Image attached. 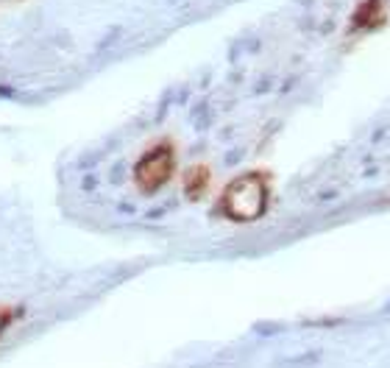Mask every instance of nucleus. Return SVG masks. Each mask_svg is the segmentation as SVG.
Masks as SVG:
<instances>
[{"mask_svg":"<svg viewBox=\"0 0 390 368\" xmlns=\"http://www.w3.org/2000/svg\"><path fill=\"white\" fill-rule=\"evenodd\" d=\"M262 201H265V190L254 179H240L234 187L226 190V212L237 221L257 218L262 212Z\"/></svg>","mask_w":390,"mask_h":368,"instance_id":"nucleus-1","label":"nucleus"},{"mask_svg":"<svg viewBox=\"0 0 390 368\" xmlns=\"http://www.w3.org/2000/svg\"><path fill=\"white\" fill-rule=\"evenodd\" d=\"M170 170H173V159H170V151L168 148H156L151 151L143 162L137 165V184L145 190V193H153L156 187H162L168 181Z\"/></svg>","mask_w":390,"mask_h":368,"instance_id":"nucleus-2","label":"nucleus"},{"mask_svg":"<svg viewBox=\"0 0 390 368\" xmlns=\"http://www.w3.org/2000/svg\"><path fill=\"white\" fill-rule=\"evenodd\" d=\"M0 98H14V90H11V87H3V84H0Z\"/></svg>","mask_w":390,"mask_h":368,"instance_id":"nucleus-3","label":"nucleus"},{"mask_svg":"<svg viewBox=\"0 0 390 368\" xmlns=\"http://www.w3.org/2000/svg\"><path fill=\"white\" fill-rule=\"evenodd\" d=\"M168 3H176V0H168Z\"/></svg>","mask_w":390,"mask_h":368,"instance_id":"nucleus-4","label":"nucleus"}]
</instances>
